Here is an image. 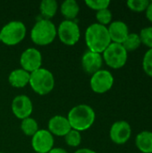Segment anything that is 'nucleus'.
<instances>
[{
  "instance_id": "nucleus-21",
  "label": "nucleus",
  "mask_w": 152,
  "mask_h": 153,
  "mask_svg": "<svg viewBox=\"0 0 152 153\" xmlns=\"http://www.w3.org/2000/svg\"><path fill=\"white\" fill-rule=\"evenodd\" d=\"M21 129L27 136H33L39 131V126L37 121L30 117L22 120Z\"/></svg>"
},
{
  "instance_id": "nucleus-25",
  "label": "nucleus",
  "mask_w": 152,
  "mask_h": 153,
  "mask_svg": "<svg viewBox=\"0 0 152 153\" xmlns=\"http://www.w3.org/2000/svg\"><path fill=\"white\" fill-rule=\"evenodd\" d=\"M139 35L142 44L149 48V49L152 48V26H148L142 29Z\"/></svg>"
},
{
  "instance_id": "nucleus-9",
  "label": "nucleus",
  "mask_w": 152,
  "mask_h": 153,
  "mask_svg": "<svg viewBox=\"0 0 152 153\" xmlns=\"http://www.w3.org/2000/svg\"><path fill=\"white\" fill-rule=\"evenodd\" d=\"M132 135L131 125L125 120H119L115 122L109 131V136L111 141L118 145L126 143Z\"/></svg>"
},
{
  "instance_id": "nucleus-20",
  "label": "nucleus",
  "mask_w": 152,
  "mask_h": 153,
  "mask_svg": "<svg viewBox=\"0 0 152 153\" xmlns=\"http://www.w3.org/2000/svg\"><path fill=\"white\" fill-rule=\"evenodd\" d=\"M122 45L127 52L135 51L142 45L140 35L138 33H135V32L134 33H129V35L127 36V38L125 39V40L123 42Z\"/></svg>"
},
{
  "instance_id": "nucleus-27",
  "label": "nucleus",
  "mask_w": 152,
  "mask_h": 153,
  "mask_svg": "<svg viewBox=\"0 0 152 153\" xmlns=\"http://www.w3.org/2000/svg\"><path fill=\"white\" fill-rule=\"evenodd\" d=\"M85 4L93 10L100 11L102 9H106L108 8L109 4H110V1L109 0H86Z\"/></svg>"
},
{
  "instance_id": "nucleus-5",
  "label": "nucleus",
  "mask_w": 152,
  "mask_h": 153,
  "mask_svg": "<svg viewBox=\"0 0 152 153\" xmlns=\"http://www.w3.org/2000/svg\"><path fill=\"white\" fill-rule=\"evenodd\" d=\"M26 35V27L20 21H12L5 24L0 30L1 41L7 46L20 43Z\"/></svg>"
},
{
  "instance_id": "nucleus-14",
  "label": "nucleus",
  "mask_w": 152,
  "mask_h": 153,
  "mask_svg": "<svg viewBox=\"0 0 152 153\" xmlns=\"http://www.w3.org/2000/svg\"><path fill=\"white\" fill-rule=\"evenodd\" d=\"M111 42L123 44L127 36L129 35V29L127 24L123 21H114L108 28Z\"/></svg>"
},
{
  "instance_id": "nucleus-23",
  "label": "nucleus",
  "mask_w": 152,
  "mask_h": 153,
  "mask_svg": "<svg viewBox=\"0 0 152 153\" xmlns=\"http://www.w3.org/2000/svg\"><path fill=\"white\" fill-rule=\"evenodd\" d=\"M65 143H67V145L71 147H77L80 145L82 142V136H81L80 132L73 130V129H71L65 135Z\"/></svg>"
},
{
  "instance_id": "nucleus-30",
  "label": "nucleus",
  "mask_w": 152,
  "mask_h": 153,
  "mask_svg": "<svg viewBox=\"0 0 152 153\" xmlns=\"http://www.w3.org/2000/svg\"><path fill=\"white\" fill-rule=\"evenodd\" d=\"M74 153H97L96 152L90 150V149H87V148H83V149H80L77 150Z\"/></svg>"
},
{
  "instance_id": "nucleus-22",
  "label": "nucleus",
  "mask_w": 152,
  "mask_h": 153,
  "mask_svg": "<svg viewBox=\"0 0 152 153\" xmlns=\"http://www.w3.org/2000/svg\"><path fill=\"white\" fill-rule=\"evenodd\" d=\"M149 4L150 1L148 0H129L126 3L128 8L135 13L145 12L148 8Z\"/></svg>"
},
{
  "instance_id": "nucleus-6",
  "label": "nucleus",
  "mask_w": 152,
  "mask_h": 153,
  "mask_svg": "<svg viewBox=\"0 0 152 153\" xmlns=\"http://www.w3.org/2000/svg\"><path fill=\"white\" fill-rule=\"evenodd\" d=\"M102 54L105 63L113 69L124 67L128 58V52L125 49L123 45L113 42H111Z\"/></svg>"
},
{
  "instance_id": "nucleus-1",
  "label": "nucleus",
  "mask_w": 152,
  "mask_h": 153,
  "mask_svg": "<svg viewBox=\"0 0 152 153\" xmlns=\"http://www.w3.org/2000/svg\"><path fill=\"white\" fill-rule=\"evenodd\" d=\"M85 41L90 51L102 54L111 44L108 28L98 22L90 24L85 31Z\"/></svg>"
},
{
  "instance_id": "nucleus-19",
  "label": "nucleus",
  "mask_w": 152,
  "mask_h": 153,
  "mask_svg": "<svg viewBox=\"0 0 152 153\" xmlns=\"http://www.w3.org/2000/svg\"><path fill=\"white\" fill-rule=\"evenodd\" d=\"M57 8H58V4L56 0H43L40 3V6H39L41 14L45 16L47 20L55 16Z\"/></svg>"
},
{
  "instance_id": "nucleus-26",
  "label": "nucleus",
  "mask_w": 152,
  "mask_h": 153,
  "mask_svg": "<svg viewBox=\"0 0 152 153\" xmlns=\"http://www.w3.org/2000/svg\"><path fill=\"white\" fill-rule=\"evenodd\" d=\"M142 68L148 76L152 77V48L148 49L143 56Z\"/></svg>"
},
{
  "instance_id": "nucleus-31",
  "label": "nucleus",
  "mask_w": 152,
  "mask_h": 153,
  "mask_svg": "<svg viewBox=\"0 0 152 153\" xmlns=\"http://www.w3.org/2000/svg\"><path fill=\"white\" fill-rule=\"evenodd\" d=\"M0 41H1V38H0Z\"/></svg>"
},
{
  "instance_id": "nucleus-29",
  "label": "nucleus",
  "mask_w": 152,
  "mask_h": 153,
  "mask_svg": "<svg viewBox=\"0 0 152 153\" xmlns=\"http://www.w3.org/2000/svg\"><path fill=\"white\" fill-rule=\"evenodd\" d=\"M48 153H68L63 148H53Z\"/></svg>"
},
{
  "instance_id": "nucleus-32",
  "label": "nucleus",
  "mask_w": 152,
  "mask_h": 153,
  "mask_svg": "<svg viewBox=\"0 0 152 153\" xmlns=\"http://www.w3.org/2000/svg\"><path fill=\"white\" fill-rule=\"evenodd\" d=\"M0 153H3V152H0Z\"/></svg>"
},
{
  "instance_id": "nucleus-4",
  "label": "nucleus",
  "mask_w": 152,
  "mask_h": 153,
  "mask_svg": "<svg viewBox=\"0 0 152 153\" xmlns=\"http://www.w3.org/2000/svg\"><path fill=\"white\" fill-rule=\"evenodd\" d=\"M31 89L39 95L49 93L55 86L53 74L45 68H39L30 74V82Z\"/></svg>"
},
{
  "instance_id": "nucleus-24",
  "label": "nucleus",
  "mask_w": 152,
  "mask_h": 153,
  "mask_svg": "<svg viewBox=\"0 0 152 153\" xmlns=\"http://www.w3.org/2000/svg\"><path fill=\"white\" fill-rule=\"evenodd\" d=\"M112 18H113L112 12L108 8L98 11L96 13V19L98 21V23L104 26L110 24L112 22Z\"/></svg>"
},
{
  "instance_id": "nucleus-10",
  "label": "nucleus",
  "mask_w": 152,
  "mask_h": 153,
  "mask_svg": "<svg viewBox=\"0 0 152 153\" xmlns=\"http://www.w3.org/2000/svg\"><path fill=\"white\" fill-rule=\"evenodd\" d=\"M20 64L22 68L30 74L39 69L42 64L41 53L34 48L25 49L20 57Z\"/></svg>"
},
{
  "instance_id": "nucleus-18",
  "label": "nucleus",
  "mask_w": 152,
  "mask_h": 153,
  "mask_svg": "<svg viewBox=\"0 0 152 153\" xmlns=\"http://www.w3.org/2000/svg\"><path fill=\"white\" fill-rule=\"evenodd\" d=\"M60 10L63 16H65L66 20L73 21L74 18L77 17L80 7L75 0H65L62 3Z\"/></svg>"
},
{
  "instance_id": "nucleus-16",
  "label": "nucleus",
  "mask_w": 152,
  "mask_h": 153,
  "mask_svg": "<svg viewBox=\"0 0 152 153\" xmlns=\"http://www.w3.org/2000/svg\"><path fill=\"white\" fill-rule=\"evenodd\" d=\"M9 83L15 88H23L30 82V73L22 68L15 69L11 72L8 77Z\"/></svg>"
},
{
  "instance_id": "nucleus-11",
  "label": "nucleus",
  "mask_w": 152,
  "mask_h": 153,
  "mask_svg": "<svg viewBox=\"0 0 152 153\" xmlns=\"http://www.w3.org/2000/svg\"><path fill=\"white\" fill-rule=\"evenodd\" d=\"M31 145L36 153H48L54 146L53 134L48 130H39L32 136Z\"/></svg>"
},
{
  "instance_id": "nucleus-17",
  "label": "nucleus",
  "mask_w": 152,
  "mask_h": 153,
  "mask_svg": "<svg viewBox=\"0 0 152 153\" xmlns=\"http://www.w3.org/2000/svg\"><path fill=\"white\" fill-rule=\"evenodd\" d=\"M136 148L142 153H152V132L142 131L135 137Z\"/></svg>"
},
{
  "instance_id": "nucleus-7",
  "label": "nucleus",
  "mask_w": 152,
  "mask_h": 153,
  "mask_svg": "<svg viewBox=\"0 0 152 153\" xmlns=\"http://www.w3.org/2000/svg\"><path fill=\"white\" fill-rule=\"evenodd\" d=\"M60 40L67 46L75 45L81 37V31L78 24L73 21H63L57 30Z\"/></svg>"
},
{
  "instance_id": "nucleus-15",
  "label": "nucleus",
  "mask_w": 152,
  "mask_h": 153,
  "mask_svg": "<svg viewBox=\"0 0 152 153\" xmlns=\"http://www.w3.org/2000/svg\"><path fill=\"white\" fill-rule=\"evenodd\" d=\"M72 129L67 117L56 115L48 121V131L57 136H65Z\"/></svg>"
},
{
  "instance_id": "nucleus-2",
  "label": "nucleus",
  "mask_w": 152,
  "mask_h": 153,
  "mask_svg": "<svg viewBox=\"0 0 152 153\" xmlns=\"http://www.w3.org/2000/svg\"><path fill=\"white\" fill-rule=\"evenodd\" d=\"M67 119L72 129L82 132L92 126L96 119V114L90 106L81 104L73 107L69 111Z\"/></svg>"
},
{
  "instance_id": "nucleus-28",
  "label": "nucleus",
  "mask_w": 152,
  "mask_h": 153,
  "mask_svg": "<svg viewBox=\"0 0 152 153\" xmlns=\"http://www.w3.org/2000/svg\"><path fill=\"white\" fill-rule=\"evenodd\" d=\"M145 13H146V17H147V19L152 23V1L151 2L150 1V4H149V5H148L147 10L145 11Z\"/></svg>"
},
{
  "instance_id": "nucleus-13",
  "label": "nucleus",
  "mask_w": 152,
  "mask_h": 153,
  "mask_svg": "<svg viewBox=\"0 0 152 153\" xmlns=\"http://www.w3.org/2000/svg\"><path fill=\"white\" fill-rule=\"evenodd\" d=\"M103 57L101 54L91 51H86L82 57V65L84 72L88 74H94L101 69Z\"/></svg>"
},
{
  "instance_id": "nucleus-8",
  "label": "nucleus",
  "mask_w": 152,
  "mask_h": 153,
  "mask_svg": "<svg viewBox=\"0 0 152 153\" xmlns=\"http://www.w3.org/2000/svg\"><path fill=\"white\" fill-rule=\"evenodd\" d=\"M90 83V88L94 92L102 94L108 91L113 87L114 76L109 71L100 69L91 75Z\"/></svg>"
},
{
  "instance_id": "nucleus-12",
  "label": "nucleus",
  "mask_w": 152,
  "mask_h": 153,
  "mask_svg": "<svg viewBox=\"0 0 152 153\" xmlns=\"http://www.w3.org/2000/svg\"><path fill=\"white\" fill-rule=\"evenodd\" d=\"M33 110V105L30 99L26 95L16 96L12 102V111L19 119L30 117Z\"/></svg>"
},
{
  "instance_id": "nucleus-3",
  "label": "nucleus",
  "mask_w": 152,
  "mask_h": 153,
  "mask_svg": "<svg viewBox=\"0 0 152 153\" xmlns=\"http://www.w3.org/2000/svg\"><path fill=\"white\" fill-rule=\"evenodd\" d=\"M57 34L56 25L47 19L38 21L31 29V40L39 46H46L53 42Z\"/></svg>"
}]
</instances>
